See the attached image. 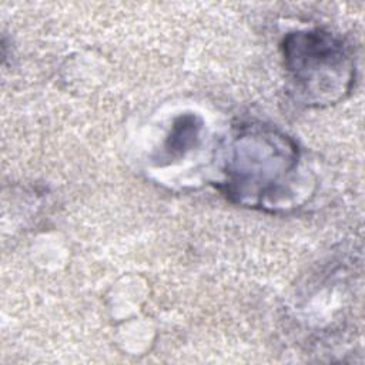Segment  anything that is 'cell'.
Masks as SVG:
<instances>
[{
  "label": "cell",
  "instance_id": "6da1fadb",
  "mask_svg": "<svg viewBox=\"0 0 365 365\" xmlns=\"http://www.w3.org/2000/svg\"><path fill=\"white\" fill-rule=\"evenodd\" d=\"M225 165V192L248 207H264L298 163L292 140L264 124H242Z\"/></svg>",
  "mask_w": 365,
  "mask_h": 365
},
{
  "label": "cell",
  "instance_id": "7a4b0ae2",
  "mask_svg": "<svg viewBox=\"0 0 365 365\" xmlns=\"http://www.w3.org/2000/svg\"><path fill=\"white\" fill-rule=\"evenodd\" d=\"M284 60L299 97L307 106L332 104L352 88L354 60L345 43L324 30L288 34Z\"/></svg>",
  "mask_w": 365,
  "mask_h": 365
},
{
  "label": "cell",
  "instance_id": "3957f363",
  "mask_svg": "<svg viewBox=\"0 0 365 365\" xmlns=\"http://www.w3.org/2000/svg\"><path fill=\"white\" fill-rule=\"evenodd\" d=\"M201 120L194 115V114H184L180 115L173 127L171 131L167 137L165 143V150L170 155L178 157L184 155L188 150H191L197 140L200 138V131H201Z\"/></svg>",
  "mask_w": 365,
  "mask_h": 365
}]
</instances>
